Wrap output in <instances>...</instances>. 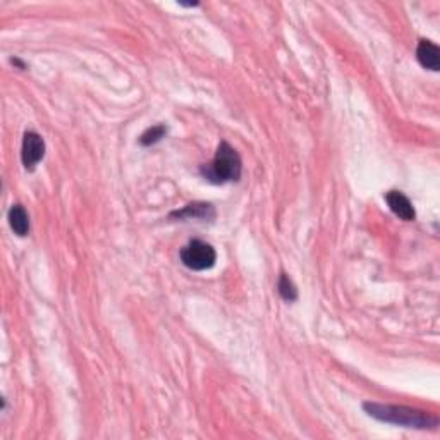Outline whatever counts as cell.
Wrapping results in <instances>:
<instances>
[{"label": "cell", "mask_w": 440, "mask_h": 440, "mask_svg": "<svg viewBox=\"0 0 440 440\" xmlns=\"http://www.w3.org/2000/svg\"><path fill=\"white\" fill-rule=\"evenodd\" d=\"M171 219L179 220H212L215 219V208L212 203H205V201H195L189 203L183 210L171 213Z\"/></svg>", "instance_id": "cell-6"}, {"label": "cell", "mask_w": 440, "mask_h": 440, "mask_svg": "<svg viewBox=\"0 0 440 440\" xmlns=\"http://www.w3.org/2000/svg\"><path fill=\"white\" fill-rule=\"evenodd\" d=\"M181 262L184 267L195 272H203V270L212 269L217 262V252L208 242L193 240L189 241L179 253Z\"/></svg>", "instance_id": "cell-3"}, {"label": "cell", "mask_w": 440, "mask_h": 440, "mask_svg": "<svg viewBox=\"0 0 440 440\" xmlns=\"http://www.w3.org/2000/svg\"><path fill=\"white\" fill-rule=\"evenodd\" d=\"M201 176L212 184L237 183L242 174V162L236 148L222 141L215 151V157L208 166L200 168Z\"/></svg>", "instance_id": "cell-2"}, {"label": "cell", "mask_w": 440, "mask_h": 440, "mask_svg": "<svg viewBox=\"0 0 440 440\" xmlns=\"http://www.w3.org/2000/svg\"><path fill=\"white\" fill-rule=\"evenodd\" d=\"M7 220H9L11 229L19 237H24L30 234V215L24 210L23 205H12L9 213H7Z\"/></svg>", "instance_id": "cell-8"}, {"label": "cell", "mask_w": 440, "mask_h": 440, "mask_svg": "<svg viewBox=\"0 0 440 440\" xmlns=\"http://www.w3.org/2000/svg\"><path fill=\"white\" fill-rule=\"evenodd\" d=\"M417 57L418 63L425 69H430V71H439L440 69V48L430 40H419Z\"/></svg>", "instance_id": "cell-7"}, {"label": "cell", "mask_w": 440, "mask_h": 440, "mask_svg": "<svg viewBox=\"0 0 440 440\" xmlns=\"http://www.w3.org/2000/svg\"><path fill=\"white\" fill-rule=\"evenodd\" d=\"M167 134V126L166 124H157L148 127L145 133L139 136V145L141 146H151L157 145L159 141H162Z\"/></svg>", "instance_id": "cell-9"}, {"label": "cell", "mask_w": 440, "mask_h": 440, "mask_svg": "<svg viewBox=\"0 0 440 440\" xmlns=\"http://www.w3.org/2000/svg\"><path fill=\"white\" fill-rule=\"evenodd\" d=\"M385 201H387L390 212L404 222H413L417 219V212H414L413 203H411L408 196L404 193L392 189V191L385 193Z\"/></svg>", "instance_id": "cell-5"}, {"label": "cell", "mask_w": 440, "mask_h": 440, "mask_svg": "<svg viewBox=\"0 0 440 440\" xmlns=\"http://www.w3.org/2000/svg\"><path fill=\"white\" fill-rule=\"evenodd\" d=\"M11 64L18 65V68H19V69H26V64H24V63H21V60H19V59H11Z\"/></svg>", "instance_id": "cell-11"}, {"label": "cell", "mask_w": 440, "mask_h": 440, "mask_svg": "<svg viewBox=\"0 0 440 440\" xmlns=\"http://www.w3.org/2000/svg\"><path fill=\"white\" fill-rule=\"evenodd\" d=\"M363 409L372 418L384 423H392L397 426L417 430H437L439 418L430 411L408 408L397 404H380V402H365Z\"/></svg>", "instance_id": "cell-1"}, {"label": "cell", "mask_w": 440, "mask_h": 440, "mask_svg": "<svg viewBox=\"0 0 440 440\" xmlns=\"http://www.w3.org/2000/svg\"><path fill=\"white\" fill-rule=\"evenodd\" d=\"M45 157V141L35 131H26L23 136L21 160L26 171H33Z\"/></svg>", "instance_id": "cell-4"}, {"label": "cell", "mask_w": 440, "mask_h": 440, "mask_svg": "<svg viewBox=\"0 0 440 440\" xmlns=\"http://www.w3.org/2000/svg\"><path fill=\"white\" fill-rule=\"evenodd\" d=\"M277 289L284 301L293 303L298 299V289H296L294 282L291 281L287 274H284V272L281 274V277H279V282H277Z\"/></svg>", "instance_id": "cell-10"}]
</instances>
